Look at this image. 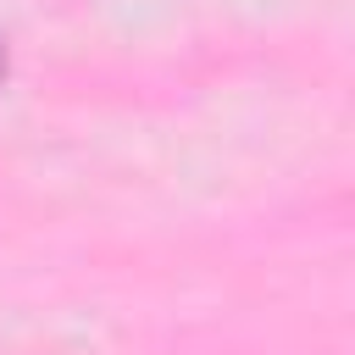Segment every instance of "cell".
I'll list each match as a JSON object with an SVG mask.
<instances>
[{"instance_id": "6da1fadb", "label": "cell", "mask_w": 355, "mask_h": 355, "mask_svg": "<svg viewBox=\"0 0 355 355\" xmlns=\"http://www.w3.org/2000/svg\"><path fill=\"white\" fill-rule=\"evenodd\" d=\"M0 78H6V50H0Z\"/></svg>"}]
</instances>
